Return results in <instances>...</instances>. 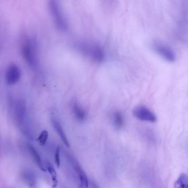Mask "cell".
<instances>
[{"instance_id":"obj_12","label":"cell","mask_w":188,"mask_h":188,"mask_svg":"<svg viewBox=\"0 0 188 188\" xmlns=\"http://www.w3.org/2000/svg\"><path fill=\"white\" fill-rule=\"evenodd\" d=\"M46 167V169L51 176L53 181V188L56 187L58 185V181L57 180V174L56 171L53 165L49 161L47 162Z\"/></svg>"},{"instance_id":"obj_7","label":"cell","mask_w":188,"mask_h":188,"mask_svg":"<svg viewBox=\"0 0 188 188\" xmlns=\"http://www.w3.org/2000/svg\"><path fill=\"white\" fill-rule=\"evenodd\" d=\"M52 125L54 128L55 130L61 138L62 141H63V143L65 146L67 148H70V145L69 142H68V139L67 138L66 135H65L64 130L63 127H62L61 125L55 119H52Z\"/></svg>"},{"instance_id":"obj_15","label":"cell","mask_w":188,"mask_h":188,"mask_svg":"<svg viewBox=\"0 0 188 188\" xmlns=\"http://www.w3.org/2000/svg\"><path fill=\"white\" fill-rule=\"evenodd\" d=\"M91 185L92 188H100L93 181L91 182Z\"/></svg>"},{"instance_id":"obj_13","label":"cell","mask_w":188,"mask_h":188,"mask_svg":"<svg viewBox=\"0 0 188 188\" xmlns=\"http://www.w3.org/2000/svg\"><path fill=\"white\" fill-rule=\"evenodd\" d=\"M48 132L46 130H43L40 133L38 138L37 139V140L39 142L41 145H44L45 144L48 138Z\"/></svg>"},{"instance_id":"obj_6","label":"cell","mask_w":188,"mask_h":188,"mask_svg":"<svg viewBox=\"0 0 188 188\" xmlns=\"http://www.w3.org/2000/svg\"><path fill=\"white\" fill-rule=\"evenodd\" d=\"M74 168L75 170L79 176L80 182H81V188H89V183L87 176L85 173L83 171L82 168L79 166L78 163L74 162Z\"/></svg>"},{"instance_id":"obj_2","label":"cell","mask_w":188,"mask_h":188,"mask_svg":"<svg viewBox=\"0 0 188 188\" xmlns=\"http://www.w3.org/2000/svg\"><path fill=\"white\" fill-rule=\"evenodd\" d=\"M134 116L139 120L154 123L157 121L156 116L149 109L145 106L135 108L133 111Z\"/></svg>"},{"instance_id":"obj_4","label":"cell","mask_w":188,"mask_h":188,"mask_svg":"<svg viewBox=\"0 0 188 188\" xmlns=\"http://www.w3.org/2000/svg\"><path fill=\"white\" fill-rule=\"evenodd\" d=\"M50 7L51 12L58 27L61 29H67L66 23L60 12L59 7L57 3L54 1H51V3H50Z\"/></svg>"},{"instance_id":"obj_3","label":"cell","mask_w":188,"mask_h":188,"mask_svg":"<svg viewBox=\"0 0 188 188\" xmlns=\"http://www.w3.org/2000/svg\"><path fill=\"white\" fill-rule=\"evenodd\" d=\"M21 71L18 65L15 64H10L6 69L5 80L9 85H13L17 83L20 79Z\"/></svg>"},{"instance_id":"obj_5","label":"cell","mask_w":188,"mask_h":188,"mask_svg":"<svg viewBox=\"0 0 188 188\" xmlns=\"http://www.w3.org/2000/svg\"><path fill=\"white\" fill-rule=\"evenodd\" d=\"M156 49L158 53L165 59L169 61H174L175 55L174 52L169 47L162 44H158L156 46Z\"/></svg>"},{"instance_id":"obj_1","label":"cell","mask_w":188,"mask_h":188,"mask_svg":"<svg viewBox=\"0 0 188 188\" xmlns=\"http://www.w3.org/2000/svg\"><path fill=\"white\" fill-rule=\"evenodd\" d=\"M33 41L28 37H23L21 43V52L23 58L31 68H37V61L35 46Z\"/></svg>"},{"instance_id":"obj_8","label":"cell","mask_w":188,"mask_h":188,"mask_svg":"<svg viewBox=\"0 0 188 188\" xmlns=\"http://www.w3.org/2000/svg\"><path fill=\"white\" fill-rule=\"evenodd\" d=\"M28 148L31 154L33 157L34 160H35L36 163L39 168L42 171L44 172L46 171V169H45L43 163H42V160L41 159L40 155L37 153L36 150L35 149L33 146L30 145H28Z\"/></svg>"},{"instance_id":"obj_10","label":"cell","mask_w":188,"mask_h":188,"mask_svg":"<svg viewBox=\"0 0 188 188\" xmlns=\"http://www.w3.org/2000/svg\"><path fill=\"white\" fill-rule=\"evenodd\" d=\"M188 177L186 174H182L175 183V188H188Z\"/></svg>"},{"instance_id":"obj_9","label":"cell","mask_w":188,"mask_h":188,"mask_svg":"<svg viewBox=\"0 0 188 188\" xmlns=\"http://www.w3.org/2000/svg\"><path fill=\"white\" fill-rule=\"evenodd\" d=\"M113 124L116 129L119 130L122 128L124 124L123 116L121 112H116L113 114L112 117Z\"/></svg>"},{"instance_id":"obj_11","label":"cell","mask_w":188,"mask_h":188,"mask_svg":"<svg viewBox=\"0 0 188 188\" xmlns=\"http://www.w3.org/2000/svg\"><path fill=\"white\" fill-rule=\"evenodd\" d=\"M73 114L77 119L80 121L84 120L85 118V112L84 110L76 103L73 104Z\"/></svg>"},{"instance_id":"obj_14","label":"cell","mask_w":188,"mask_h":188,"mask_svg":"<svg viewBox=\"0 0 188 188\" xmlns=\"http://www.w3.org/2000/svg\"><path fill=\"white\" fill-rule=\"evenodd\" d=\"M60 147L57 146L55 150V164L58 168H59L60 165Z\"/></svg>"}]
</instances>
